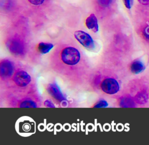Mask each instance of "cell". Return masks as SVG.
<instances>
[{"instance_id":"7","label":"cell","mask_w":149,"mask_h":145,"mask_svg":"<svg viewBox=\"0 0 149 145\" xmlns=\"http://www.w3.org/2000/svg\"><path fill=\"white\" fill-rule=\"evenodd\" d=\"M48 93L56 101L60 103L66 102V99L63 95L58 85L55 82L49 83L47 87Z\"/></svg>"},{"instance_id":"15","label":"cell","mask_w":149,"mask_h":145,"mask_svg":"<svg viewBox=\"0 0 149 145\" xmlns=\"http://www.w3.org/2000/svg\"><path fill=\"white\" fill-rule=\"evenodd\" d=\"M28 1L31 5H33L35 6H38V5H42L45 1V0H28Z\"/></svg>"},{"instance_id":"18","label":"cell","mask_w":149,"mask_h":145,"mask_svg":"<svg viewBox=\"0 0 149 145\" xmlns=\"http://www.w3.org/2000/svg\"><path fill=\"white\" fill-rule=\"evenodd\" d=\"M44 105L45 107H50V108H54L55 105L54 104L51 102V101L49 100H47L44 102Z\"/></svg>"},{"instance_id":"4","label":"cell","mask_w":149,"mask_h":145,"mask_svg":"<svg viewBox=\"0 0 149 145\" xmlns=\"http://www.w3.org/2000/svg\"><path fill=\"white\" fill-rule=\"evenodd\" d=\"M76 40L84 48L90 51H94L95 48L94 41L87 33L82 30H77L74 33Z\"/></svg>"},{"instance_id":"1","label":"cell","mask_w":149,"mask_h":145,"mask_svg":"<svg viewBox=\"0 0 149 145\" xmlns=\"http://www.w3.org/2000/svg\"><path fill=\"white\" fill-rule=\"evenodd\" d=\"M51 69L69 82L80 84L90 76V63L86 55L77 46L62 44L50 56Z\"/></svg>"},{"instance_id":"16","label":"cell","mask_w":149,"mask_h":145,"mask_svg":"<svg viewBox=\"0 0 149 145\" xmlns=\"http://www.w3.org/2000/svg\"><path fill=\"white\" fill-rule=\"evenodd\" d=\"M123 3L125 4V6H126V8L127 9H130L133 2V0H123Z\"/></svg>"},{"instance_id":"17","label":"cell","mask_w":149,"mask_h":145,"mask_svg":"<svg viewBox=\"0 0 149 145\" xmlns=\"http://www.w3.org/2000/svg\"><path fill=\"white\" fill-rule=\"evenodd\" d=\"M143 36L145 38L149 41V26L146 27L143 30Z\"/></svg>"},{"instance_id":"10","label":"cell","mask_w":149,"mask_h":145,"mask_svg":"<svg viewBox=\"0 0 149 145\" xmlns=\"http://www.w3.org/2000/svg\"><path fill=\"white\" fill-rule=\"evenodd\" d=\"M130 71L133 73H139L143 70L144 66L142 62L139 60H135L132 62L130 66Z\"/></svg>"},{"instance_id":"3","label":"cell","mask_w":149,"mask_h":145,"mask_svg":"<svg viewBox=\"0 0 149 145\" xmlns=\"http://www.w3.org/2000/svg\"><path fill=\"white\" fill-rule=\"evenodd\" d=\"M10 80L19 88H26L32 82L31 76L26 71L22 69L16 70Z\"/></svg>"},{"instance_id":"5","label":"cell","mask_w":149,"mask_h":145,"mask_svg":"<svg viewBox=\"0 0 149 145\" xmlns=\"http://www.w3.org/2000/svg\"><path fill=\"white\" fill-rule=\"evenodd\" d=\"M9 51L15 55H21L24 54L25 44L24 41L18 37H13L8 40L6 43Z\"/></svg>"},{"instance_id":"9","label":"cell","mask_w":149,"mask_h":145,"mask_svg":"<svg viewBox=\"0 0 149 145\" xmlns=\"http://www.w3.org/2000/svg\"><path fill=\"white\" fill-rule=\"evenodd\" d=\"M54 48V45L51 43L41 42L37 44V51L41 54H45Z\"/></svg>"},{"instance_id":"11","label":"cell","mask_w":149,"mask_h":145,"mask_svg":"<svg viewBox=\"0 0 149 145\" xmlns=\"http://www.w3.org/2000/svg\"><path fill=\"white\" fill-rule=\"evenodd\" d=\"M19 107L21 108H37L38 107V105L35 100L31 98H26L20 101Z\"/></svg>"},{"instance_id":"6","label":"cell","mask_w":149,"mask_h":145,"mask_svg":"<svg viewBox=\"0 0 149 145\" xmlns=\"http://www.w3.org/2000/svg\"><path fill=\"white\" fill-rule=\"evenodd\" d=\"M15 64L11 61L5 59L0 63V76L2 80H10L15 72Z\"/></svg>"},{"instance_id":"12","label":"cell","mask_w":149,"mask_h":145,"mask_svg":"<svg viewBox=\"0 0 149 145\" xmlns=\"http://www.w3.org/2000/svg\"><path fill=\"white\" fill-rule=\"evenodd\" d=\"M98 4L101 7L106 8L109 6L112 2V0H97Z\"/></svg>"},{"instance_id":"8","label":"cell","mask_w":149,"mask_h":145,"mask_svg":"<svg viewBox=\"0 0 149 145\" xmlns=\"http://www.w3.org/2000/svg\"><path fill=\"white\" fill-rule=\"evenodd\" d=\"M85 24L87 29L92 30L94 33H97L98 31V24L97 17L94 13H91L87 17L85 21Z\"/></svg>"},{"instance_id":"14","label":"cell","mask_w":149,"mask_h":145,"mask_svg":"<svg viewBox=\"0 0 149 145\" xmlns=\"http://www.w3.org/2000/svg\"><path fill=\"white\" fill-rule=\"evenodd\" d=\"M137 101H138L140 103H143V101L146 99V96L142 93H140L138 95L136 96Z\"/></svg>"},{"instance_id":"19","label":"cell","mask_w":149,"mask_h":145,"mask_svg":"<svg viewBox=\"0 0 149 145\" xmlns=\"http://www.w3.org/2000/svg\"><path fill=\"white\" fill-rule=\"evenodd\" d=\"M138 1L141 4H143L144 5H147L149 3V0H138Z\"/></svg>"},{"instance_id":"13","label":"cell","mask_w":149,"mask_h":145,"mask_svg":"<svg viewBox=\"0 0 149 145\" xmlns=\"http://www.w3.org/2000/svg\"><path fill=\"white\" fill-rule=\"evenodd\" d=\"M108 106V102L104 100H101L98 101L94 105V107L95 108H102V107H106Z\"/></svg>"},{"instance_id":"2","label":"cell","mask_w":149,"mask_h":145,"mask_svg":"<svg viewBox=\"0 0 149 145\" xmlns=\"http://www.w3.org/2000/svg\"><path fill=\"white\" fill-rule=\"evenodd\" d=\"M98 81H99V82H98L99 88L103 93L107 94H115L119 91L120 86L119 83L113 77H100Z\"/></svg>"}]
</instances>
